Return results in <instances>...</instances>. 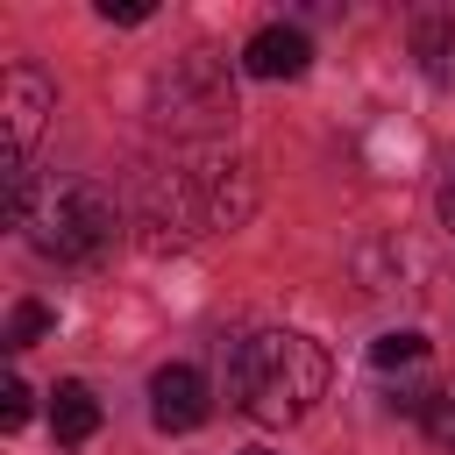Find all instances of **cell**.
Returning <instances> with one entry per match:
<instances>
[{"instance_id":"30bf717a","label":"cell","mask_w":455,"mask_h":455,"mask_svg":"<svg viewBox=\"0 0 455 455\" xmlns=\"http://www.w3.org/2000/svg\"><path fill=\"white\" fill-rule=\"evenodd\" d=\"M43 334H50V306H43V299H21V306L7 313V334H0V341H7V348H36Z\"/></svg>"},{"instance_id":"3957f363","label":"cell","mask_w":455,"mask_h":455,"mask_svg":"<svg viewBox=\"0 0 455 455\" xmlns=\"http://www.w3.org/2000/svg\"><path fill=\"white\" fill-rule=\"evenodd\" d=\"M21 235L57 256V263H85L114 242V199L85 178H50L28 192V213H21Z\"/></svg>"},{"instance_id":"5bb4252c","label":"cell","mask_w":455,"mask_h":455,"mask_svg":"<svg viewBox=\"0 0 455 455\" xmlns=\"http://www.w3.org/2000/svg\"><path fill=\"white\" fill-rule=\"evenodd\" d=\"M100 14H107V21H149L156 7H149V0H100Z\"/></svg>"},{"instance_id":"8fae6325","label":"cell","mask_w":455,"mask_h":455,"mask_svg":"<svg viewBox=\"0 0 455 455\" xmlns=\"http://www.w3.org/2000/svg\"><path fill=\"white\" fill-rule=\"evenodd\" d=\"M427 355V334H377L370 341V363L377 370H405V363H419Z\"/></svg>"},{"instance_id":"5b68a950","label":"cell","mask_w":455,"mask_h":455,"mask_svg":"<svg viewBox=\"0 0 455 455\" xmlns=\"http://www.w3.org/2000/svg\"><path fill=\"white\" fill-rule=\"evenodd\" d=\"M57 114V85L28 64H7L0 78V171H7V192H28V149L43 135V121Z\"/></svg>"},{"instance_id":"6da1fadb","label":"cell","mask_w":455,"mask_h":455,"mask_svg":"<svg viewBox=\"0 0 455 455\" xmlns=\"http://www.w3.org/2000/svg\"><path fill=\"white\" fill-rule=\"evenodd\" d=\"M228 398L263 427H291L313 412V398H327V348L291 327L242 334L228 348Z\"/></svg>"},{"instance_id":"52a82bcc","label":"cell","mask_w":455,"mask_h":455,"mask_svg":"<svg viewBox=\"0 0 455 455\" xmlns=\"http://www.w3.org/2000/svg\"><path fill=\"white\" fill-rule=\"evenodd\" d=\"M306 64H313V43L299 28H284V21H270V28H256L242 43V71L249 78H299Z\"/></svg>"},{"instance_id":"4fadbf2b","label":"cell","mask_w":455,"mask_h":455,"mask_svg":"<svg viewBox=\"0 0 455 455\" xmlns=\"http://www.w3.org/2000/svg\"><path fill=\"white\" fill-rule=\"evenodd\" d=\"M21 419H28V384L7 377V384H0V427H21Z\"/></svg>"},{"instance_id":"7a4b0ae2","label":"cell","mask_w":455,"mask_h":455,"mask_svg":"<svg viewBox=\"0 0 455 455\" xmlns=\"http://www.w3.org/2000/svg\"><path fill=\"white\" fill-rule=\"evenodd\" d=\"M256 213V178H249V164H192V171H171V178H156L149 185V199H142V228H149V242L156 249H171V242H192V235H213V228H242Z\"/></svg>"},{"instance_id":"8992f818","label":"cell","mask_w":455,"mask_h":455,"mask_svg":"<svg viewBox=\"0 0 455 455\" xmlns=\"http://www.w3.org/2000/svg\"><path fill=\"white\" fill-rule=\"evenodd\" d=\"M149 419H156L164 434H192V427L206 419V377H199L192 363H164V370L149 377Z\"/></svg>"},{"instance_id":"277c9868","label":"cell","mask_w":455,"mask_h":455,"mask_svg":"<svg viewBox=\"0 0 455 455\" xmlns=\"http://www.w3.org/2000/svg\"><path fill=\"white\" fill-rule=\"evenodd\" d=\"M149 121L164 135H220L235 128V78L213 50H192V57H171L149 85Z\"/></svg>"},{"instance_id":"ba28073f","label":"cell","mask_w":455,"mask_h":455,"mask_svg":"<svg viewBox=\"0 0 455 455\" xmlns=\"http://www.w3.org/2000/svg\"><path fill=\"white\" fill-rule=\"evenodd\" d=\"M50 434H57V448L92 441V434H100V398H92L85 384H57V391H50Z\"/></svg>"},{"instance_id":"2e32d148","label":"cell","mask_w":455,"mask_h":455,"mask_svg":"<svg viewBox=\"0 0 455 455\" xmlns=\"http://www.w3.org/2000/svg\"><path fill=\"white\" fill-rule=\"evenodd\" d=\"M249 455H270V448H249Z\"/></svg>"},{"instance_id":"9a60e30c","label":"cell","mask_w":455,"mask_h":455,"mask_svg":"<svg viewBox=\"0 0 455 455\" xmlns=\"http://www.w3.org/2000/svg\"><path fill=\"white\" fill-rule=\"evenodd\" d=\"M441 220H448V228H455V178H448V185H441Z\"/></svg>"},{"instance_id":"7c38bea8","label":"cell","mask_w":455,"mask_h":455,"mask_svg":"<svg viewBox=\"0 0 455 455\" xmlns=\"http://www.w3.org/2000/svg\"><path fill=\"white\" fill-rule=\"evenodd\" d=\"M419 427H427V441L441 455H455V391H434V405L419 412Z\"/></svg>"},{"instance_id":"9c48e42d","label":"cell","mask_w":455,"mask_h":455,"mask_svg":"<svg viewBox=\"0 0 455 455\" xmlns=\"http://www.w3.org/2000/svg\"><path fill=\"white\" fill-rule=\"evenodd\" d=\"M412 57L434 85H455V14H419L412 21Z\"/></svg>"}]
</instances>
